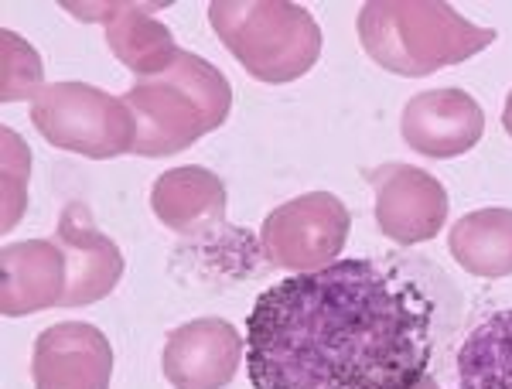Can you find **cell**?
Listing matches in <instances>:
<instances>
[{
	"mask_svg": "<svg viewBox=\"0 0 512 389\" xmlns=\"http://www.w3.org/2000/svg\"><path fill=\"white\" fill-rule=\"evenodd\" d=\"M0 267H4L0 308L7 318L62 308L69 267H65V253L55 239H24V243L4 246Z\"/></svg>",
	"mask_w": 512,
	"mask_h": 389,
	"instance_id": "13",
	"label": "cell"
},
{
	"mask_svg": "<svg viewBox=\"0 0 512 389\" xmlns=\"http://www.w3.org/2000/svg\"><path fill=\"white\" fill-rule=\"evenodd\" d=\"M400 134L424 157H461L482 140L485 113L461 89H427L403 106Z\"/></svg>",
	"mask_w": 512,
	"mask_h": 389,
	"instance_id": "11",
	"label": "cell"
},
{
	"mask_svg": "<svg viewBox=\"0 0 512 389\" xmlns=\"http://www.w3.org/2000/svg\"><path fill=\"white\" fill-rule=\"evenodd\" d=\"M28 168V144L14 130H4V229H11L28 205Z\"/></svg>",
	"mask_w": 512,
	"mask_h": 389,
	"instance_id": "18",
	"label": "cell"
},
{
	"mask_svg": "<svg viewBox=\"0 0 512 389\" xmlns=\"http://www.w3.org/2000/svg\"><path fill=\"white\" fill-rule=\"evenodd\" d=\"M417 267L338 260L291 273L246 321L253 389H420L434 359L441 297Z\"/></svg>",
	"mask_w": 512,
	"mask_h": 389,
	"instance_id": "1",
	"label": "cell"
},
{
	"mask_svg": "<svg viewBox=\"0 0 512 389\" xmlns=\"http://www.w3.org/2000/svg\"><path fill=\"white\" fill-rule=\"evenodd\" d=\"M502 127H506V134L512 137V93L506 99V110H502Z\"/></svg>",
	"mask_w": 512,
	"mask_h": 389,
	"instance_id": "19",
	"label": "cell"
},
{
	"mask_svg": "<svg viewBox=\"0 0 512 389\" xmlns=\"http://www.w3.org/2000/svg\"><path fill=\"white\" fill-rule=\"evenodd\" d=\"M376 226L400 246L434 239L448 222V192L434 175L414 164H383L373 175Z\"/></svg>",
	"mask_w": 512,
	"mask_h": 389,
	"instance_id": "7",
	"label": "cell"
},
{
	"mask_svg": "<svg viewBox=\"0 0 512 389\" xmlns=\"http://www.w3.org/2000/svg\"><path fill=\"white\" fill-rule=\"evenodd\" d=\"M4 41V103H14V99H35L41 89V79H45V72H41V59L38 52L28 45L24 38H18L14 31H4L0 35Z\"/></svg>",
	"mask_w": 512,
	"mask_h": 389,
	"instance_id": "17",
	"label": "cell"
},
{
	"mask_svg": "<svg viewBox=\"0 0 512 389\" xmlns=\"http://www.w3.org/2000/svg\"><path fill=\"white\" fill-rule=\"evenodd\" d=\"M65 11H72L79 21H103L110 52L140 79L158 76L181 55L175 35L151 14L154 4L113 0V4H65Z\"/></svg>",
	"mask_w": 512,
	"mask_h": 389,
	"instance_id": "12",
	"label": "cell"
},
{
	"mask_svg": "<svg viewBox=\"0 0 512 389\" xmlns=\"http://www.w3.org/2000/svg\"><path fill=\"white\" fill-rule=\"evenodd\" d=\"M31 123L52 147L93 161L130 154L137 147V120L130 106L86 82H48L31 99Z\"/></svg>",
	"mask_w": 512,
	"mask_h": 389,
	"instance_id": "5",
	"label": "cell"
},
{
	"mask_svg": "<svg viewBox=\"0 0 512 389\" xmlns=\"http://www.w3.org/2000/svg\"><path fill=\"white\" fill-rule=\"evenodd\" d=\"M154 215L178 236H209L226 229V185L198 164L171 168L151 188Z\"/></svg>",
	"mask_w": 512,
	"mask_h": 389,
	"instance_id": "14",
	"label": "cell"
},
{
	"mask_svg": "<svg viewBox=\"0 0 512 389\" xmlns=\"http://www.w3.org/2000/svg\"><path fill=\"white\" fill-rule=\"evenodd\" d=\"M352 215L332 192H308L267 215L260 243L270 267L315 273L338 263L349 243Z\"/></svg>",
	"mask_w": 512,
	"mask_h": 389,
	"instance_id": "6",
	"label": "cell"
},
{
	"mask_svg": "<svg viewBox=\"0 0 512 389\" xmlns=\"http://www.w3.org/2000/svg\"><path fill=\"white\" fill-rule=\"evenodd\" d=\"M458 389H512V308L475 325L458 352Z\"/></svg>",
	"mask_w": 512,
	"mask_h": 389,
	"instance_id": "16",
	"label": "cell"
},
{
	"mask_svg": "<svg viewBox=\"0 0 512 389\" xmlns=\"http://www.w3.org/2000/svg\"><path fill=\"white\" fill-rule=\"evenodd\" d=\"M123 103L137 120L140 157H168L219 130L233 110V86L212 62L181 52L164 72L140 79Z\"/></svg>",
	"mask_w": 512,
	"mask_h": 389,
	"instance_id": "3",
	"label": "cell"
},
{
	"mask_svg": "<svg viewBox=\"0 0 512 389\" xmlns=\"http://www.w3.org/2000/svg\"><path fill=\"white\" fill-rule=\"evenodd\" d=\"M55 243L65 253V267H69L62 308H86V304L113 294V287L123 277V253L110 236L99 233L82 202L65 205L59 229H55Z\"/></svg>",
	"mask_w": 512,
	"mask_h": 389,
	"instance_id": "10",
	"label": "cell"
},
{
	"mask_svg": "<svg viewBox=\"0 0 512 389\" xmlns=\"http://www.w3.org/2000/svg\"><path fill=\"white\" fill-rule=\"evenodd\" d=\"M35 389H110V338L86 321H62L35 338Z\"/></svg>",
	"mask_w": 512,
	"mask_h": 389,
	"instance_id": "9",
	"label": "cell"
},
{
	"mask_svg": "<svg viewBox=\"0 0 512 389\" xmlns=\"http://www.w3.org/2000/svg\"><path fill=\"white\" fill-rule=\"evenodd\" d=\"M246 359V338L222 318H198L175 328L164 345V379L175 389H226Z\"/></svg>",
	"mask_w": 512,
	"mask_h": 389,
	"instance_id": "8",
	"label": "cell"
},
{
	"mask_svg": "<svg viewBox=\"0 0 512 389\" xmlns=\"http://www.w3.org/2000/svg\"><path fill=\"white\" fill-rule=\"evenodd\" d=\"M359 41L386 72L417 79L472 59L492 45L495 31L441 0H369L359 11Z\"/></svg>",
	"mask_w": 512,
	"mask_h": 389,
	"instance_id": "2",
	"label": "cell"
},
{
	"mask_svg": "<svg viewBox=\"0 0 512 389\" xmlns=\"http://www.w3.org/2000/svg\"><path fill=\"white\" fill-rule=\"evenodd\" d=\"M209 24L253 79L284 86L321 59V28L291 0H212Z\"/></svg>",
	"mask_w": 512,
	"mask_h": 389,
	"instance_id": "4",
	"label": "cell"
},
{
	"mask_svg": "<svg viewBox=\"0 0 512 389\" xmlns=\"http://www.w3.org/2000/svg\"><path fill=\"white\" fill-rule=\"evenodd\" d=\"M458 267L475 277H509L512 273V209H478L454 222L448 236Z\"/></svg>",
	"mask_w": 512,
	"mask_h": 389,
	"instance_id": "15",
	"label": "cell"
}]
</instances>
